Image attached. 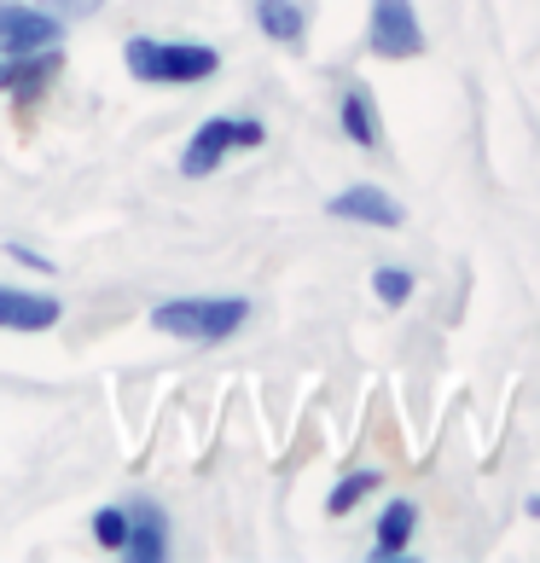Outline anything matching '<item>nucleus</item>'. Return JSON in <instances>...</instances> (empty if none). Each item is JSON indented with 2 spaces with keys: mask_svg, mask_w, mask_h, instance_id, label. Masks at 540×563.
I'll return each mask as SVG.
<instances>
[{
  "mask_svg": "<svg viewBox=\"0 0 540 563\" xmlns=\"http://www.w3.org/2000/svg\"><path fill=\"white\" fill-rule=\"evenodd\" d=\"M129 506V540H122V558L129 563H163L169 558V511L157 506L152 494L122 499Z\"/></svg>",
  "mask_w": 540,
  "mask_h": 563,
  "instance_id": "7",
  "label": "nucleus"
},
{
  "mask_svg": "<svg viewBox=\"0 0 540 563\" xmlns=\"http://www.w3.org/2000/svg\"><path fill=\"white\" fill-rule=\"evenodd\" d=\"M326 216H338V221H361V227H401L407 221V210L396 198L384 192V186H372V180H355V186H343L338 198L326 203Z\"/></svg>",
  "mask_w": 540,
  "mask_h": 563,
  "instance_id": "9",
  "label": "nucleus"
},
{
  "mask_svg": "<svg viewBox=\"0 0 540 563\" xmlns=\"http://www.w3.org/2000/svg\"><path fill=\"white\" fill-rule=\"evenodd\" d=\"M233 152H239L233 117H203L198 129L186 134V145H180V175L186 180H203V175H216Z\"/></svg>",
  "mask_w": 540,
  "mask_h": 563,
  "instance_id": "8",
  "label": "nucleus"
},
{
  "mask_svg": "<svg viewBox=\"0 0 540 563\" xmlns=\"http://www.w3.org/2000/svg\"><path fill=\"white\" fill-rule=\"evenodd\" d=\"M53 18H65V24H81V18H99L106 12V0H41Z\"/></svg>",
  "mask_w": 540,
  "mask_h": 563,
  "instance_id": "16",
  "label": "nucleus"
},
{
  "mask_svg": "<svg viewBox=\"0 0 540 563\" xmlns=\"http://www.w3.org/2000/svg\"><path fill=\"white\" fill-rule=\"evenodd\" d=\"M0 65H7V53H0Z\"/></svg>",
  "mask_w": 540,
  "mask_h": 563,
  "instance_id": "19",
  "label": "nucleus"
},
{
  "mask_svg": "<svg viewBox=\"0 0 540 563\" xmlns=\"http://www.w3.org/2000/svg\"><path fill=\"white\" fill-rule=\"evenodd\" d=\"M251 18L274 47H302V35H308L302 0H251Z\"/></svg>",
  "mask_w": 540,
  "mask_h": 563,
  "instance_id": "11",
  "label": "nucleus"
},
{
  "mask_svg": "<svg viewBox=\"0 0 540 563\" xmlns=\"http://www.w3.org/2000/svg\"><path fill=\"white\" fill-rule=\"evenodd\" d=\"M122 70L145 88H198L221 70V53L210 41H157V35H129L122 41Z\"/></svg>",
  "mask_w": 540,
  "mask_h": 563,
  "instance_id": "1",
  "label": "nucleus"
},
{
  "mask_svg": "<svg viewBox=\"0 0 540 563\" xmlns=\"http://www.w3.org/2000/svg\"><path fill=\"white\" fill-rule=\"evenodd\" d=\"M65 18H53L41 0H0V53H35V47H58L65 41Z\"/></svg>",
  "mask_w": 540,
  "mask_h": 563,
  "instance_id": "5",
  "label": "nucleus"
},
{
  "mask_svg": "<svg viewBox=\"0 0 540 563\" xmlns=\"http://www.w3.org/2000/svg\"><path fill=\"white\" fill-rule=\"evenodd\" d=\"M412 290H419V279H412V267H372V297L378 302H389V308H401Z\"/></svg>",
  "mask_w": 540,
  "mask_h": 563,
  "instance_id": "14",
  "label": "nucleus"
},
{
  "mask_svg": "<svg viewBox=\"0 0 540 563\" xmlns=\"http://www.w3.org/2000/svg\"><path fill=\"white\" fill-rule=\"evenodd\" d=\"M145 320H152V331H163V338H175V343L210 349V343H227L251 325V297H169Z\"/></svg>",
  "mask_w": 540,
  "mask_h": 563,
  "instance_id": "2",
  "label": "nucleus"
},
{
  "mask_svg": "<svg viewBox=\"0 0 540 563\" xmlns=\"http://www.w3.org/2000/svg\"><path fill=\"white\" fill-rule=\"evenodd\" d=\"M7 256H12L18 267H30V274H41V279L53 274V256H41V250H30V244H7Z\"/></svg>",
  "mask_w": 540,
  "mask_h": 563,
  "instance_id": "17",
  "label": "nucleus"
},
{
  "mask_svg": "<svg viewBox=\"0 0 540 563\" xmlns=\"http://www.w3.org/2000/svg\"><path fill=\"white\" fill-rule=\"evenodd\" d=\"M338 129L349 145H361V152H378L384 145V122H378V99H372L366 81H349L343 99H338Z\"/></svg>",
  "mask_w": 540,
  "mask_h": 563,
  "instance_id": "10",
  "label": "nucleus"
},
{
  "mask_svg": "<svg viewBox=\"0 0 540 563\" xmlns=\"http://www.w3.org/2000/svg\"><path fill=\"white\" fill-rule=\"evenodd\" d=\"M65 320V302L53 290H30V285H0V331H18V338H41Z\"/></svg>",
  "mask_w": 540,
  "mask_h": 563,
  "instance_id": "6",
  "label": "nucleus"
},
{
  "mask_svg": "<svg viewBox=\"0 0 540 563\" xmlns=\"http://www.w3.org/2000/svg\"><path fill=\"white\" fill-rule=\"evenodd\" d=\"M366 47H372V58H389V65L419 58L425 53L419 7H412V0H372V12H366Z\"/></svg>",
  "mask_w": 540,
  "mask_h": 563,
  "instance_id": "3",
  "label": "nucleus"
},
{
  "mask_svg": "<svg viewBox=\"0 0 540 563\" xmlns=\"http://www.w3.org/2000/svg\"><path fill=\"white\" fill-rule=\"evenodd\" d=\"M58 70H65V41L58 47H35V53H18L0 65V93L12 99V111H35L41 99L53 93Z\"/></svg>",
  "mask_w": 540,
  "mask_h": 563,
  "instance_id": "4",
  "label": "nucleus"
},
{
  "mask_svg": "<svg viewBox=\"0 0 540 563\" xmlns=\"http://www.w3.org/2000/svg\"><path fill=\"white\" fill-rule=\"evenodd\" d=\"M233 134H239V152H256V145L267 140L262 117H233Z\"/></svg>",
  "mask_w": 540,
  "mask_h": 563,
  "instance_id": "18",
  "label": "nucleus"
},
{
  "mask_svg": "<svg viewBox=\"0 0 540 563\" xmlns=\"http://www.w3.org/2000/svg\"><path fill=\"white\" fill-rule=\"evenodd\" d=\"M412 529H419V506H412V499H389V506L378 511V540H372V558H378V563L407 558Z\"/></svg>",
  "mask_w": 540,
  "mask_h": 563,
  "instance_id": "12",
  "label": "nucleus"
},
{
  "mask_svg": "<svg viewBox=\"0 0 540 563\" xmlns=\"http://www.w3.org/2000/svg\"><path fill=\"white\" fill-rule=\"evenodd\" d=\"M88 534H93V547L122 552V540H129V506H99L93 523H88Z\"/></svg>",
  "mask_w": 540,
  "mask_h": 563,
  "instance_id": "15",
  "label": "nucleus"
},
{
  "mask_svg": "<svg viewBox=\"0 0 540 563\" xmlns=\"http://www.w3.org/2000/svg\"><path fill=\"white\" fill-rule=\"evenodd\" d=\"M372 488H384V476H378V471H349L343 483L326 494V511H331V517H349V511H355Z\"/></svg>",
  "mask_w": 540,
  "mask_h": 563,
  "instance_id": "13",
  "label": "nucleus"
}]
</instances>
